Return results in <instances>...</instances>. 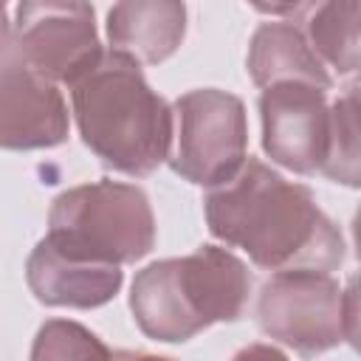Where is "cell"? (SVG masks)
I'll return each mask as SVG.
<instances>
[{
	"mask_svg": "<svg viewBox=\"0 0 361 361\" xmlns=\"http://www.w3.org/2000/svg\"><path fill=\"white\" fill-rule=\"evenodd\" d=\"M341 316L344 338L355 353H361V274H353L341 290Z\"/></svg>",
	"mask_w": 361,
	"mask_h": 361,
	"instance_id": "2e32d148",
	"label": "cell"
},
{
	"mask_svg": "<svg viewBox=\"0 0 361 361\" xmlns=\"http://www.w3.org/2000/svg\"><path fill=\"white\" fill-rule=\"evenodd\" d=\"M25 282L37 302L48 307L90 310L107 305L121 282V265L79 257L56 245L48 234L34 245L25 262Z\"/></svg>",
	"mask_w": 361,
	"mask_h": 361,
	"instance_id": "30bf717a",
	"label": "cell"
},
{
	"mask_svg": "<svg viewBox=\"0 0 361 361\" xmlns=\"http://www.w3.org/2000/svg\"><path fill=\"white\" fill-rule=\"evenodd\" d=\"M175 138L169 166L195 186H220L243 164L248 149L245 104L226 90L200 87L175 102Z\"/></svg>",
	"mask_w": 361,
	"mask_h": 361,
	"instance_id": "5b68a950",
	"label": "cell"
},
{
	"mask_svg": "<svg viewBox=\"0 0 361 361\" xmlns=\"http://www.w3.org/2000/svg\"><path fill=\"white\" fill-rule=\"evenodd\" d=\"M248 293V265L228 248L200 245L141 268L130 288V310L147 338L183 344L217 322H237Z\"/></svg>",
	"mask_w": 361,
	"mask_h": 361,
	"instance_id": "3957f363",
	"label": "cell"
},
{
	"mask_svg": "<svg viewBox=\"0 0 361 361\" xmlns=\"http://www.w3.org/2000/svg\"><path fill=\"white\" fill-rule=\"evenodd\" d=\"M68 87L82 141L110 169L144 178L169 161L175 110L149 87L138 59L110 48Z\"/></svg>",
	"mask_w": 361,
	"mask_h": 361,
	"instance_id": "7a4b0ae2",
	"label": "cell"
},
{
	"mask_svg": "<svg viewBox=\"0 0 361 361\" xmlns=\"http://www.w3.org/2000/svg\"><path fill=\"white\" fill-rule=\"evenodd\" d=\"M259 14H271V17H288L302 0H248Z\"/></svg>",
	"mask_w": 361,
	"mask_h": 361,
	"instance_id": "e0dca14e",
	"label": "cell"
},
{
	"mask_svg": "<svg viewBox=\"0 0 361 361\" xmlns=\"http://www.w3.org/2000/svg\"><path fill=\"white\" fill-rule=\"evenodd\" d=\"M56 85L23 59L3 28L0 144L6 149H48L68 138V104Z\"/></svg>",
	"mask_w": 361,
	"mask_h": 361,
	"instance_id": "9c48e42d",
	"label": "cell"
},
{
	"mask_svg": "<svg viewBox=\"0 0 361 361\" xmlns=\"http://www.w3.org/2000/svg\"><path fill=\"white\" fill-rule=\"evenodd\" d=\"M353 245H355V257L361 259V206L355 209V217H353Z\"/></svg>",
	"mask_w": 361,
	"mask_h": 361,
	"instance_id": "ac0fdd59",
	"label": "cell"
},
{
	"mask_svg": "<svg viewBox=\"0 0 361 361\" xmlns=\"http://www.w3.org/2000/svg\"><path fill=\"white\" fill-rule=\"evenodd\" d=\"M319 172L333 183L361 186V71L330 104L327 152Z\"/></svg>",
	"mask_w": 361,
	"mask_h": 361,
	"instance_id": "5bb4252c",
	"label": "cell"
},
{
	"mask_svg": "<svg viewBox=\"0 0 361 361\" xmlns=\"http://www.w3.org/2000/svg\"><path fill=\"white\" fill-rule=\"evenodd\" d=\"M87 355H102L107 358L110 350L82 324L65 322V319H51L39 327L37 341L31 347V358H87Z\"/></svg>",
	"mask_w": 361,
	"mask_h": 361,
	"instance_id": "9a60e30c",
	"label": "cell"
},
{
	"mask_svg": "<svg viewBox=\"0 0 361 361\" xmlns=\"http://www.w3.org/2000/svg\"><path fill=\"white\" fill-rule=\"evenodd\" d=\"M262 149L274 164L296 172L316 175L327 152L330 104L327 87L310 82H279L262 87Z\"/></svg>",
	"mask_w": 361,
	"mask_h": 361,
	"instance_id": "ba28073f",
	"label": "cell"
},
{
	"mask_svg": "<svg viewBox=\"0 0 361 361\" xmlns=\"http://www.w3.org/2000/svg\"><path fill=\"white\" fill-rule=\"evenodd\" d=\"M248 73L257 87L279 82H310L333 87L327 65L293 23H262L248 45Z\"/></svg>",
	"mask_w": 361,
	"mask_h": 361,
	"instance_id": "7c38bea8",
	"label": "cell"
},
{
	"mask_svg": "<svg viewBox=\"0 0 361 361\" xmlns=\"http://www.w3.org/2000/svg\"><path fill=\"white\" fill-rule=\"evenodd\" d=\"M6 28L23 59L59 85H73L104 54L90 0H20Z\"/></svg>",
	"mask_w": 361,
	"mask_h": 361,
	"instance_id": "52a82bcc",
	"label": "cell"
},
{
	"mask_svg": "<svg viewBox=\"0 0 361 361\" xmlns=\"http://www.w3.org/2000/svg\"><path fill=\"white\" fill-rule=\"evenodd\" d=\"M48 237L79 257L130 265L152 251L155 217L149 197L135 183L102 178L54 197Z\"/></svg>",
	"mask_w": 361,
	"mask_h": 361,
	"instance_id": "277c9868",
	"label": "cell"
},
{
	"mask_svg": "<svg viewBox=\"0 0 361 361\" xmlns=\"http://www.w3.org/2000/svg\"><path fill=\"white\" fill-rule=\"evenodd\" d=\"M203 209L209 231L243 248L257 268L336 271L344 262V237L313 192L251 155L226 183L209 189Z\"/></svg>",
	"mask_w": 361,
	"mask_h": 361,
	"instance_id": "6da1fadb",
	"label": "cell"
},
{
	"mask_svg": "<svg viewBox=\"0 0 361 361\" xmlns=\"http://www.w3.org/2000/svg\"><path fill=\"white\" fill-rule=\"evenodd\" d=\"M319 59L338 71H361V0H302L290 14Z\"/></svg>",
	"mask_w": 361,
	"mask_h": 361,
	"instance_id": "4fadbf2b",
	"label": "cell"
},
{
	"mask_svg": "<svg viewBox=\"0 0 361 361\" xmlns=\"http://www.w3.org/2000/svg\"><path fill=\"white\" fill-rule=\"evenodd\" d=\"M186 34L183 0H116L107 11V39L116 51L158 65L169 59Z\"/></svg>",
	"mask_w": 361,
	"mask_h": 361,
	"instance_id": "8fae6325",
	"label": "cell"
},
{
	"mask_svg": "<svg viewBox=\"0 0 361 361\" xmlns=\"http://www.w3.org/2000/svg\"><path fill=\"white\" fill-rule=\"evenodd\" d=\"M259 330L299 355H319L344 341L341 288L330 271H276L257 296Z\"/></svg>",
	"mask_w": 361,
	"mask_h": 361,
	"instance_id": "8992f818",
	"label": "cell"
}]
</instances>
